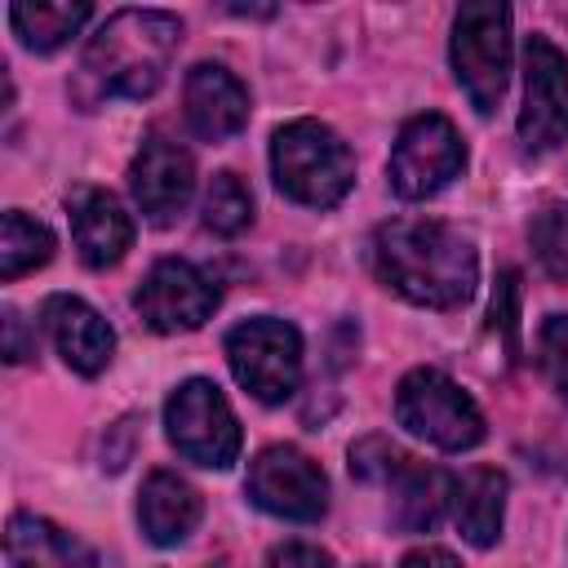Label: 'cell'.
<instances>
[{
	"mask_svg": "<svg viewBox=\"0 0 568 568\" xmlns=\"http://www.w3.org/2000/svg\"><path fill=\"white\" fill-rule=\"evenodd\" d=\"M71 209V235H75V248H80V262L93 266V271H106L115 266L129 244H133V217L124 213V204L111 195V191H75L67 200Z\"/></svg>",
	"mask_w": 568,
	"mask_h": 568,
	"instance_id": "obj_15",
	"label": "cell"
},
{
	"mask_svg": "<svg viewBox=\"0 0 568 568\" xmlns=\"http://www.w3.org/2000/svg\"><path fill=\"white\" fill-rule=\"evenodd\" d=\"M386 488H390V524L399 532H430L444 506H453V479L439 466H426L413 457L399 462Z\"/></svg>",
	"mask_w": 568,
	"mask_h": 568,
	"instance_id": "obj_17",
	"label": "cell"
},
{
	"mask_svg": "<svg viewBox=\"0 0 568 568\" xmlns=\"http://www.w3.org/2000/svg\"><path fill=\"white\" fill-rule=\"evenodd\" d=\"M186 124L204 142H226L248 124V89L222 62H195L186 71Z\"/></svg>",
	"mask_w": 568,
	"mask_h": 568,
	"instance_id": "obj_14",
	"label": "cell"
},
{
	"mask_svg": "<svg viewBox=\"0 0 568 568\" xmlns=\"http://www.w3.org/2000/svg\"><path fill=\"white\" fill-rule=\"evenodd\" d=\"M9 568H98V555L40 515H13L4 532Z\"/></svg>",
	"mask_w": 568,
	"mask_h": 568,
	"instance_id": "obj_18",
	"label": "cell"
},
{
	"mask_svg": "<svg viewBox=\"0 0 568 568\" xmlns=\"http://www.w3.org/2000/svg\"><path fill=\"white\" fill-rule=\"evenodd\" d=\"M226 364L253 399L284 404L302 382V333L275 315L240 320L226 333Z\"/></svg>",
	"mask_w": 568,
	"mask_h": 568,
	"instance_id": "obj_6",
	"label": "cell"
},
{
	"mask_svg": "<svg viewBox=\"0 0 568 568\" xmlns=\"http://www.w3.org/2000/svg\"><path fill=\"white\" fill-rule=\"evenodd\" d=\"M217 302H222L217 280L209 271H200L195 262H182V257L155 262L133 293L138 315L155 333H191L217 311Z\"/></svg>",
	"mask_w": 568,
	"mask_h": 568,
	"instance_id": "obj_10",
	"label": "cell"
},
{
	"mask_svg": "<svg viewBox=\"0 0 568 568\" xmlns=\"http://www.w3.org/2000/svg\"><path fill=\"white\" fill-rule=\"evenodd\" d=\"M373 266L386 288L430 311L466 306L479 284L475 244L444 222H413V217L382 222L373 231Z\"/></svg>",
	"mask_w": 568,
	"mask_h": 568,
	"instance_id": "obj_1",
	"label": "cell"
},
{
	"mask_svg": "<svg viewBox=\"0 0 568 568\" xmlns=\"http://www.w3.org/2000/svg\"><path fill=\"white\" fill-rule=\"evenodd\" d=\"M31 355H36V333L27 328V320L13 306H4V359L9 364H22Z\"/></svg>",
	"mask_w": 568,
	"mask_h": 568,
	"instance_id": "obj_28",
	"label": "cell"
},
{
	"mask_svg": "<svg viewBox=\"0 0 568 568\" xmlns=\"http://www.w3.org/2000/svg\"><path fill=\"white\" fill-rule=\"evenodd\" d=\"M164 430H169V444L195 466L226 470L240 457V422L226 395L209 377H191L169 395Z\"/></svg>",
	"mask_w": 568,
	"mask_h": 568,
	"instance_id": "obj_7",
	"label": "cell"
},
{
	"mask_svg": "<svg viewBox=\"0 0 568 568\" xmlns=\"http://www.w3.org/2000/svg\"><path fill=\"white\" fill-rule=\"evenodd\" d=\"M399 568H462V559L453 550H444V546H417V550H408L399 559Z\"/></svg>",
	"mask_w": 568,
	"mask_h": 568,
	"instance_id": "obj_29",
	"label": "cell"
},
{
	"mask_svg": "<svg viewBox=\"0 0 568 568\" xmlns=\"http://www.w3.org/2000/svg\"><path fill=\"white\" fill-rule=\"evenodd\" d=\"M253 222V195L235 173H217L204 191V226L213 235H240Z\"/></svg>",
	"mask_w": 568,
	"mask_h": 568,
	"instance_id": "obj_22",
	"label": "cell"
},
{
	"mask_svg": "<svg viewBox=\"0 0 568 568\" xmlns=\"http://www.w3.org/2000/svg\"><path fill=\"white\" fill-rule=\"evenodd\" d=\"M462 169H466V142H462V133L453 129L448 115L426 111V115H413L399 129L395 151H390V164H386V178H390V191L399 200H430Z\"/></svg>",
	"mask_w": 568,
	"mask_h": 568,
	"instance_id": "obj_8",
	"label": "cell"
},
{
	"mask_svg": "<svg viewBox=\"0 0 568 568\" xmlns=\"http://www.w3.org/2000/svg\"><path fill=\"white\" fill-rule=\"evenodd\" d=\"M40 320H44V333H49L53 351L67 359V368H75V373H84V377H98V373L111 364V355H115V333H111V324H106L84 297L53 293V297H44Z\"/></svg>",
	"mask_w": 568,
	"mask_h": 568,
	"instance_id": "obj_13",
	"label": "cell"
},
{
	"mask_svg": "<svg viewBox=\"0 0 568 568\" xmlns=\"http://www.w3.org/2000/svg\"><path fill=\"white\" fill-rule=\"evenodd\" d=\"M488 320H493V333H501L506 355L519 359V271H515V266H506V271L497 275Z\"/></svg>",
	"mask_w": 568,
	"mask_h": 568,
	"instance_id": "obj_25",
	"label": "cell"
},
{
	"mask_svg": "<svg viewBox=\"0 0 568 568\" xmlns=\"http://www.w3.org/2000/svg\"><path fill=\"white\" fill-rule=\"evenodd\" d=\"M129 191L151 226H173L195 191V164L186 146H178L164 133H146L129 164Z\"/></svg>",
	"mask_w": 568,
	"mask_h": 568,
	"instance_id": "obj_12",
	"label": "cell"
},
{
	"mask_svg": "<svg viewBox=\"0 0 568 568\" xmlns=\"http://www.w3.org/2000/svg\"><path fill=\"white\" fill-rule=\"evenodd\" d=\"M532 248L546 275L568 280V209H541L532 217Z\"/></svg>",
	"mask_w": 568,
	"mask_h": 568,
	"instance_id": "obj_23",
	"label": "cell"
},
{
	"mask_svg": "<svg viewBox=\"0 0 568 568\" xmlns=\"http://www.w3.org/2000/svg\"><path fill=\"white\" fill-rule=\"evenodd\" d=\"M271 178L293 204L333 209L355 186V155L328 124L288 120L271 138Z\"/></svg>",
	"mask_w": 568,
	"mask_h": 568,
	"instance_id": "obj_3",
	"label": "cell"
},
{
	"mask_svg": "<svg viewBox=\"0 0 568 568\" xmlns=\"http://www.w3.org/2000/svg\"><path fill=\"white\" fill-rule=\"evenodd\" d=\"M399 462H404V453L382 435H368V439L351 444V475L364 479V484H386L399 470Z\"/></svg>",
	"mask_w": 568,
	"mask_h": 568,
	"instance_id": "obj_26",
	"label": "cell"
},
{
	"mask_svg": "<svg viewBox=\"0 0 568 568\" xmlns=\"http://www.w3.org/2000/svg\"><path fill=\"white\" fill-rule=\"evenodd\" d=\"M53 257V231L22 209H9L0 222V280H18Z\"/></svg>",
	"mask_w": 568,
	"mask_h": 568,
	"instance_id": "obj_21",
	"label": "cell"
},
{
	"mask_svg": "<svg viewBox=\"0 0 568 568\" xmlns=\"http://www.w3.org/2000/svg\"><path fill=\"white\" fill-rule=\"evenodd\" d=\"M244 493L257 510L293 524H315L328 510V479L324 470L293 444H271L253 457Z\"/></svg>",
	"mask_w": 568,
	"mask_h": 568,
	"instance_id": "obj_9",
	"label": "cell"
},
{
	"mask_svg": "<svg viewBox=\"0 0 568 568\" xmlns=\"http://www.w3.org/2000/svg\"><path fill=\"white\" fill-rule=\"evenodd\" d=\"M453 75L479 115H493L510 80V9L497 0L462 4L453 18Z\"/></svg>",
	"mask_w": 568,
	"mask_h": 568,
	"instance_id": "obj_4",
	"label": "cell"
},
{
	"mask_svg": "<svg viewBox=\"0 0 568 568\" xmlns=\"http://www.w3.org/2000/svg\"><path fill=\"white\" fill-rule=\"evenodd\" d=\"M182 44L178 13L164 9H120L111 13L84 44L75 102L89 111L106 98H151L164 84L173 49Z\"/></svg>",
	"mask_w": 568,
	"mask_h": 568,
	"instance_id": "obj_2",
	"label": "cell"
},
{
	"mask_svg": "<svg viewBox=\"0 0 568 568\" xmlns=\"http://www.w3.org/2000/svg\"><path fill=\"white\" fill-rule=\"evenodd\" d=\"M200 493L173 475V470H151L146 484H142V497H138V519H142V532L155 541V546H178L195 532L200 524Z\"/></svg>",
	"mask_w": 568,
	"mask_h": 568,
	"instance_id": "obj_16",
	"label": "cell"
},
{
	"mask_svg": "<svg viewBox=\"0 0 568 568\" xmlns=\"http://www.w3.org/2000/svg\"><path fill=\"white\" fill-rule=\"evenodd\" d=\"M568 138V58L546 40H524V111L519 142L528 155H541Z\"/></svg>",
	"mask_w": 568,
	"mask_h": 568,
	"instance_id": "obj_11",
	"label": "cell"
},
{
	"mask_svg": "<svg viewBox=\"0 0 568 568\" xmlns=\"http://www.w3.org/2000/svg\"><path fill=\"white\" fill-rule=\"evenodd\" d=\"M395 422L408 435H417L444 453H462V448H475L484 439L479 404L439 368L404 373V382L395 390Z\"/></svg>",
	"mask_w": 568,
	"mask_h": 568,
	"instance_id": "obj_5",
	"label": "cell"
},
{
	"mask_svg": "<svg viewBox=\"0 0 568 568\" xmlns=\"http://www.w3.org/2000/svg\"><path fill=\"white\" fill-rule=\"evenodd\" d=\"M89 13L93 9L84 0H75V4H67V0H22V4H9V27L31 53H53L89 22Z\"/></svg>",
	"mask_w": 568,
	"mask_h": 568,
	"instance_id": "obj_20",
	"label": "cell"
},
{
	"mask_svg": "<svg viewBox=\"0 0 568 568\" xmlns=\"http://www.w3.org/2000/svg\"><path fill=\"white\" fill-rule=\"evenodd\" d=\"M501 515H506V475L497 466H475L462 479H453V524L470 546L488 550L501 537Z\"/></svg>",
	"mask_w": 568,
	"mask_h": 568,
	"instance_id": "obj_19",
	"label": "cell"
},
{
	"mask_svg": "<svg viewBox=\"0 0 568 568\" xmlns=\"http://www.w3.org/2000/svg\"><path fill=\"white\" fill-rule=\"evenodd\" d=\"M537 364L559 399H568V315H546L537 328Z\"/></svg>",
	"mask_w": 568,
	"mask_h": 568,
	"instance_id": "obj_24",
	"label": "cell"
},
{
	"mask_svg": "<svg viewBox=\"0 0 568 568\" xmlns=\"http://www.w3.org/2000/svg\"><path fill=\"white\" fill-rule=\"evenodd\" d=\"M266 568H337L328 550L320 546H306V541H284L271 550V564Z\"/></svg>",
	"mask_w": 568,
	"mask_h": 568,
	"instance_id": "obj_27",
	"label": "cell"
}]
</instances>
